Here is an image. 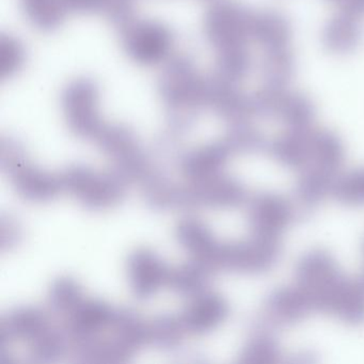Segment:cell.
<instances>
[{
  "label": "cell",
  "mask_w": 364,
  "mask_h": 364,
  "mask_svg": "<svg viewBox=\"0 0 364 364\" xmlns=\"http://www.w3.org/2000/svg\"><path fill=\"white\" fill-rule=\"evenodd\" d=\"M178 240L189 251L199 255L203 261L212 262L218 245L215 244L208 230L201 223L186 221L178 227Z\"/></svg>",
  "instance_id": "21"
},
{
  "label": "cell",
  "mask_w": 364,
  "mask_h": 364,
  "mask_svg": "<svg viewBox=\"0 0 364 364\" xmlns=\"http://www.w3.org/2000/svg\"><path fill=\"white\" fill-rule=\"evenodd\" d=\"M225 314L227 306L220 297L206 296L189 308L185 323L193 331H208L221 323Z\"/></svg>",
  "instance_id": "16"
},
{
  "label": "cell",
  "mask_w": 364,
  "mask_h": 364,
  "mask_svg": "<svg viewBox=\"0 0 364 364\" xmlns=\"http://www.w3.org/2000/svg\"><path fill=\"white\" fill-rule=\"evenodd\" d=\"M63 101L72 131L84 137L99 135L104 125L97 114V90L92 82L76 80L68 87Z\"/></svg>",
  "instance_id": "6"
},
{
  "label": "cell",
  "mask_w": 364,
  "mask_h": 364,
  "mask_svg": "<svg viewBox=\"0 0 364 364\" xmlns=\"http://www.w3.org/2000/svg\"><path fill=\"white\" fill-rule=\"evenodd\" d=\"M297 287L306 294L313 311L330 313L334 295L345 278L323 251L304 255L297 266Z\"/></svg>",
  "instance_id": "1"
},
{
  "label": "cell",
  "mask_w": 364,
  "mask_h": 364,
  "mask_svg": "<svg viewBox=\"0 0 364 364\" xmlns=\"http://www.w3.org/2000/svg\"><path fill=\"white\" fill-rule=\"evenodd\" d=\"M332 195L338 202L346 205L364 204V169L336 178Z\"/></svg>",
  "instance_id": "28"
},
{
  "label": "cell",
  "mask_w": 364,
  "mask_h": 364,
  "mask_svg": "<svg viewBox=\"0 0 364 364\" xmlns=\"http://www.w3.org/2000/svg\"><path fill=\"white\" fill-rule=\"evenodd\" d=\"M225 142L231 152H259L266 146L264 136L251 127L248 121L233 124Z\"/></svg>",
  "instance_id": "26"
},
{
  "label": "cell",
  "mask_w": 364,
  "mask_h": 364,
  "mask_svg": "<svg viewBox=\"0 0 364 364\" xmlns=\"http://www.w3.org/2000/svg\"><path fill=\"white\" fill-rule=\"evenodd\" d=\"M129 274L134 291L139 297L151 295L165 279H168L167 272L161 262L146 251L136 253L132 257Z\"/></svg>",
  "instance_id": "12"
},
{
  "label": "cell",
  "mask_w": 364,
  "mask_h": 364,
  "mask_svg": "<svg viewBox=\"0 0 364 364\" xmlns=\"http://www.w3.org/2000/svg\"><path fill=\"white\" fill-rule=\"evenodd\" d=\"M119 29L125 52L136 63L153 65L167 58L172 37L163 25L134 18Z\"/></svg>",
  "instance_id": "4"
},
{
  "label": "cell",
  "mask_w": 364,
  "mask_h": 364,
  "mask_svg": "<svg viewBox=\"0 0 364 364\" xmlns=\"http://www.w3.org/2000/svg\"><path fill=\"white\" fill-rule=\"evenodd\" d=\"M314 129H289L272 142L270 150L274 159L289 168H304L311 163Z\"/></svg>",
  "instance_id": "10"
},
{
  "label": "cell",
  "mask_w": 364,
  "mask_h": 364,
  "mask_svg": "<svg viewBox=\"0 0 364 364\" xmlns=\"http://www.w3.org/2000/svg\"><path fill=\"white\" fill-rule=\"evenodd\" d=\"M344 159V148L340 138L329 131H314L311 163L315 167L336 173Z\"/></svg>",
  "instance_id": "15"
},
{
  "label": "cell",
  "mask_w": 364,
  "mask_h": 364,
  "mask_svg": "<svg viewBox=\"0 0 364 364\" xmlns=\"http://www.w3.org/2000/svg\"><path fill=\"white\" fill-rule=\"evenodd\" d=\"M336 176V173L315 166L304 170L297 186V196L300 201L309 205L318 203L326 196L332 193Z\"/></svg>",
  "instance_id": "17"
},
{
  "label": "cell",
  "mask_w": 364,
  "mask_h": 364,
  "mask_svg": "<svg viewBox=\"0 0 364 364\" xmlns=\"http://www.w3.org/2000/svg\"><path fill=\"white\" fill-rule=\"evenodd\" d=\"M295 68V57L289 46L265 50L261 65L264 85L289 88Z\"/></svg>",
  "instance_id": "13"
},
{
  "label": "cell",
  "mask_w": 364,
  "mask_h": 364,
  "mask_svg": "<svg viewBox=\"0 0 364 364\" xmlns=\"http://www.w3.org/2000/svg\"><path fill=\"white\" fill-rule=\"evenodd\" d=\"M24 61V50L16 40L11 37L0 39V77H11L20 70Z\"/></svg>",
  "instance_id": "30"
},
{
  "label": "cell",
  "mask_w": 364,
  "mask_h": 364,
  "mask_svg": "<svg viewBox=\"0 0 364 364\" xmlns=\"http://www.w3.org/2000/svg\"><path fill=\"white\" fill-rule=\"evenodd\" d=\"M340 4L342 7L341 10H344L358 18L364 16V0H342Z\"/></svg>",
  "instance_id": "34"
},
{
  "label": "cell",
  "mask_w": 364,
  "mask_h": 364,
  "mask_svg": "<svg viewBox=\"0 0 364 364\" xmlns=\"http://www.w3.org/2000/svg\"><path fill=\"white\" fill-rule=\"evenodd\" d=\"M279 238L255 236L249 242L217 247L212 264L235 272H257L270 269L279 255Z\"/></svg>",
  "instance_id": "5"
},
{
  "label": "cell",
  "mask_w": 364,
  "mask_h": 364,
  "mask_svg": "<svg viewBox=\"0 0 364 364\" xmlns=\"http://www.w3.org/2000/svg\"><path fill=\"white\" fill-rule=\"evenodd\" d=\"M291 218L287 201L276 195L255 198L249 212V220L255 236L279 238Z\"/></svg>",
  "instance_id": "7"
},
{
  "label": "cell",
  "mask_w": 364,
  "mask_h": 364,
  "mask_svg": "<svg viewBox=\"0 0 364 364\" xmlns=\"http://www.w3.org/2000/svg\"><path fill=\"white\" fill-rule=\"evenodd\" d=\"M330 313L351 325L362 323L364 321V287L361 282L344 279L334 296Z\"/></svg>",
  "instance_id": "14"
},
{
  "label": "cell",
  "mask_w": 364,
  "mask_h": 364,
  "mask_svg": "<svg viewBox=\"0 0 364 364\" xmlns=\"http://www.w3.org/2000/svg\"><path fill=\"white\" fill-rule=\"evenodd\" d=\"M280 357L278 344L272 336L261 334L247 344L240 355V362L248 364L277 363Z\"/></svg>",
  "instance_id": "27"
},
{
  "label": "cell",
  "mask_w": 364,
  "mask_h": 364,
  "mask_svg": "<svg viewBox=\"0 0 364 364\" xmlns=\"http://www.w3.org/2000/svg\"><path fill=\"white\" fill-rule=\"evenodd\" d=\"M362 39L359 18L341 10L323 27L321 41L328 52L348 55L355 52Z\"/></svg>",
  "instance_id": "8"
},
{
  "label": "cell",
  "mask_w": 364,
  "mask_h": 364,
  "mask_svg": "<svg viewBox=\"0 0 364 364\" xmlns=\"http://www.w3.org/2000/svg\"><path fill=\"white\" fill-rule=\"evenodd\" d=\"M361 284L363 285V287H364V274H363V278H362Z\"/></svg>",
  "instance_id": "35"
},
{
  "label": "cell",
  "mask_w": 364,
  "mask_h": 364,
  "mask_svg": "<svg viewBox=\"0 0 364 364\" xmlns=\"http://www.w3.org/2000/svg\"><path fill=\"white\" fill-rule=\"evenodd\" d=\"M110 318L107 306L99 302L82 304L74 317V327L80 332H89L103 326Z\"/></svg>",
  "instance_id": "29"
},
{
  "label": "cell",
  "mask_w": 364,
  "mask_h": 364,
  "mask_svg": "<svg viewBox=\"0 0 364 364\" xmlns=\"http://www.w3.org/2000/svg\"><path fill=\"white\" fill-rule=\"evenodd\" d=\"M336 1H338V3H341V1H342V0H336Z\"/></svg>",
  "instance_id": "36"
},
{
  "label": "cell",
  "mask_w": 364,
  "mask_h": 364,
  "mask_svg": "<svg viewBox=\"0 0 364 364\" xmlns=\"http://www.w3.org/2000/svg\"><path fill=\"white\" fill-rule=\"evenodd\" d=\"M289 93V88L264 85L255 95H250L253 117L278 119L281 106Z\"/></svg>",
  "instance_id": "25"
},
{
  "label": "cell",
  "mask_w": 364,
  "mask_h": 364,
  "mask_svg": "<svg viewBox=\"0 0 364 364\" xmlns=\"http://www.w3.org/2000/svg\"><path fill=\"white\" fill-rule=\"evenodd\" d=\"M16 186L25 197L33 200H46L56 193V180L36 170L26 169L18 172Z\"/></svg>",
  "instance_id": "23"
},
{
  "label": "cell",
  "mask_w": 364,
  "mask_h": 364,
  "mask_svg": "<svg viewBox=\"0 0 364 364\" xmlns=\"http://www.w3.org/2000/svg\"><path fill=\"white\" fill-rule=\"evenodd\" d=\"M253 12L234 3H219L206 16L205 31L216 52L248 46Z\"/></svg>",
  "instance_id": "2"
},
{
  "label": "cell",
  "mask_w": 364,
  "mask_h": 364,
  "mask_svg": "<svg viewBox=\"0 0 364 364\" xmlns=\"http://www.w3.org/2000/svg\"><path fill=\"white\" fill-rule=\"evenodd\" d=\"M291 38V23L284 14L274 10L253 12L251 39L264 50L289 46Z\"/></svg>",
  "instance_id": "9"
},
{
  "label": "cell",
  "mask_w": 364,
  "mask_h": 364,
  "mask_svg": "<svg viewBox=\"0 0 364 364\" xmlns=\"http://www.w3.org/2000/svg\"><path fill=\"white\" fill-rule=\"evenodd\" d=\"M245 196L244 188L229 178L212 181L201 189V199L213 205H237L244 201Z\"/></svg>",
  "instance_id": "24"
},
{
  "label": "cell",
  "mask_w": 364,
  "mask_h": 364,
  "mask_svg": "<svg viewBox=\"0 0 364 364\" xmlns=\"http://www.w3.org/2000/svg\"><path fill=\"white\" fill-rule=\"evenodd\" d=\"M316 109L310 97L304 93L289 91L281 106L278 119L289 129H312Z\"/></svg>",
  "instance_id": "18"
},
{
  "label": "cell",
  "mask_w": 364,
  "mask_h": 364,
  "mask_svg": "<svg viewBox=\"0 0 364 364\" xmlns=\"http://www.w3.org/2000/svg\"><path fill=\"white\" fill-rule=\"evenodd\" d=\"M168 281L172 287L180 291H191L201 285L202 276L199 270L193 267H186L174 272L171 277H168Z\"/></svg>",
  "instance_id": "33"
},
{
  "label": "cell",
  "mask_w": 364,
  "mask_h": 364,
  "mask_svg": "<svg viewBox=\"0 0 364 364\" xmlns=\"http://www.w3.org/2000/svg\"><path fill=\"white\" fill-rule=\"evenodd\" d=\"M266 311L270 319L279 323H294L313 311L306 294L299 289H281L269 296Z\"/></svg>",
  "instance_id": "11"
},
{
  "label": "cell",
  "mask_w": 364,
  "mask_h": 364,
  "mask_svg": "<svg viewBox=\"0 0 364 364\" xmlns=\"http://www.w3.org/2000/svg\"><path fill=\"white\" fill-rule=\"evenodd\" d=\"M44 327L43 317L33 310L16 313L10 319L9 329L16 336H31L39 333Z\"/></svg>",
  "instance_id": "31"
},
{
  "label": "cell",
  "mask_w": 364,
  "mask_h": 364,
  "mask_svg": "<svg viewBox=\"0 0 364 364\" xmlns=\"http://www.w3.org/2000/svg\"><path fill=\"white\" fill-rule=\"evenodd\" d=\"M159 90L172 109L206 105V80L196 73L186 57H176L169 61L159 80Z\"/></svg>",
  "instance_id": "3"
},
{
  "label": "cell",
  "mask_w": 364,
  "mask_h": 364,
  "mask_svg": "<svg viewBox=\"0 0 364 364\" xmlns=\"http://www.w3.org/2000/svg\"><path fill=\"white\" fill-rule=\"evenodd\" d=\"M230 153L231 151L225 142L208 146L187 159L185 161V170L191 176L208 178L225 165Z\"/></svg>",
  "instance_id": "20"
},
{
  "label": "cell",
  "mask_w": 364,
  "mask_h": 364,
  "mask_svg": "<svg viewBox=\"0 0 364 364\" xmlns=\"http://www.w3.org/2000/svg\"><path fill=\"white\" fill-rule=\"evenodd\" d=\"M252 67V58L248 46L230 48L217 52V74L232 80L240 82L247 77Z\"/></svg>",
  "instance_id": "22"
},
{
  "label": "cell",
  "mask_w": 364,
  "mask_h": 364,
  "mask_svg": "<svg viewBox=\"0 0 364 364\" xmlns=\"http://www.w3.org/2000/svg\"><path fill=\"white\" fill-rule=\"evenodd\" d=\"M80 299V291L72 281L61 280L52 291V302L57 308L71 309Z\"/></svg>",
  "instance_id": "32"
},
{
  "label": "cell",
  "mask_w": 364,
  "mask_h": 364,
  "mask_svg": "<svg viewBox=\"0 0 364 364\" xmlns=\"http://www.w3.org/2000/svg\"><path fill=\"white\" fill-rule=\"evenodd\" d=\"M27 18L38 28L53 31L68 16L63 0H21Z\"/></svg>",
  "instance_id": "19"
}]
</instances>
